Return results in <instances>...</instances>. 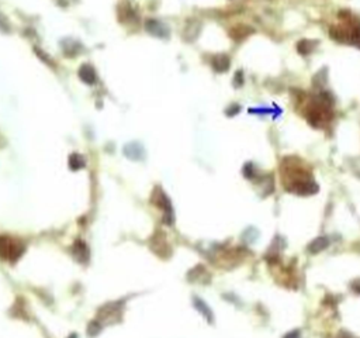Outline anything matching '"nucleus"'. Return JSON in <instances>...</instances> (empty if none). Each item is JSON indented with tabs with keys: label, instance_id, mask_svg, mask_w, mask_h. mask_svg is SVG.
Listing matches in <instances>:
<instances>
[{
	"label": "nucleus",
	"instance_id": "obj_1",
	"mask_svg": "<svg viewBox=\"0 0 360 338\" xmlns=\"http://www.w3.org/2000/svg\"><path fill=\"white\" fill-rule=\"evenodd\" d=\"M280 175L283 179V185L290 193L307 196L314 195L318 190L313 174L301 166V163L297 161L296 157L286 158L280 166Z\"/></svg>",
	"mask_w": 360,
	"mask_h": 338
},
{
	"label": "nucleus",
	"instance_id": "obj_2",
	"mask_svg": "<svg viewBox=\"0 0 360 338\" xmlns=\"http://www.w3.org/2000/svg\"><path fill=\"white\" fill-rule=\"evenodd\" d=\"M304 116L313 127L321 129V127H324L325 124L331 122L332 117H333L331 110V103L326 102L325 96H320L305 107Z\"/></svg>",
	"mask_w": 360,
	"mask_h": 338
},
{
	"label": "nucleus",
	"instance_id": "obj_3",
	"mask_svg": "<svg viewBox=\"0 0 360 338\" xmlns=\"http://www.w3.org/2000/svg\"><path fill=\"white\" fill-rule=\"evenodd\" d=\"M25 251V244L21 239L10 235H0V259L7 262L18 261Z\"/></svg>",
	"mask_w": 360,
	"mask_h": 338
},
{
	"label": "nucleus",
	"instance_id": "obj_4",
	"mask_svg": "<svg viewBox=\"0 0 360 338\" xmlns=\"http://www.w3.org/2000/svg\"><path fill=\"white\" fill-rule=\"evenodd\" d=\"M149 250L161 259H168L172 257V247L166 238V234L163 233L162 230H157L152 234V237L149 238Z\"/></svg>",
	"mask_w": 360,
	"mask_h": 338
},
{
	"label": "nucleus",
	"instance_id": "obj_5",
	"mask_svg": "<svg viewBox=\"0 0 360 338\" xmlns=\"http://www.w3.org/2000/svg\"><path fill=\"white\" fill-rule=\"evenodd\" d=\"M151 202L163 211V223L172 226L174 220L172 203H170V199L166 196V193L163 192L161 187H155V190L151 195Z\"/></svg>",
	"mask_w": 360,
	"mask_h": 338
},
{
	"label": "nucleus",
	"instance_id": "obj_6",
	"mask_svg": "<svg viewBox=\"0 0 360 338\" xmlns=\"http://www.w3.org/2000/svg\"><path fill=\"white\" fill-rule=\"evenodd\" d=\"M122 315V303L114 302V303H106L97 310V320L101 324H114L121 319Z\"/></svg>",
	"mask_w": 360,
	"mask_h": 338
},
{
	"label": "nucleus",
	"instance_id": "obj_7",
	"mask_svg": "<svg viewBox=\"0 0 360 338\" xmlns=\"http://www.w3.org/2000/svg\"><path fill=\"white\" fill-rule=\"evenodd\" d=\"M200 31H201V23L198 21L197 18H189L186 21L185 29H183L182 37L187 42H193L200 35Z\"/></svg>",
	"mask_w": 360,
	"mask_h": 338
},
{
	"label": "nucleus",
	"instance_id": "obj_8",
	"mask_svg": "<svg viewBox=\"0 0 360 338\" xmlns=\"http://www.w3.org/2000/svg\"><path fill=\"white\" fill-rule=\"evenodd\" d=\"M145 30L153 37H158V38H168L169 37V29L168 26H165L161 21L158 20H146L145 23Z\"/></svg>",
	"mask_w": 360,
	"mask_h": 338
},
{
	"label": "nucleus",
	"instance_id": "obj_9",
	"mask_svg": "<svg viewBox=\"0 0 360 338\" xmlns=\"http://www.w3.org/2000/svg\"><path fill=\"white\" fill-rule=\"evenodd\" d=\"M72 254L78 262L87 263L90 259V251L87 248L86 243H83L82 239H76L72 245Z\"/></svg>",
	"mask_w": 360,
	"mask_h": 338
},
{
	"label": "nucleus",
	"instance_id": "obj_10",
	"mask_svg": "<svg viewBox=\"0 0 360 338\" xmlns=\"http://www.w3.org/2000/svg\"><path fill=\"white\" fill-rule=\"evenodd\" d=\"M124 155L133 161H141L145 158V150L140 142H130L124 147Z\"/></svg>",
	"mask_w": 360,
	"mask_h": 338
},
{
	"label": "nucleus",
	"instance_id": "obj_11",
	"mask_svg": "<svg viewBox=\"0 0 360 338\" xmlns=\"http://www.w3.org/2000/svg\"><path fill=\"white\" fill-rule=\"evenodd\" d=\"M117 16H118V20L121 21L122 24H128L133 23L137 20V13L134 12V9L131 7L130 3H121L118 6V12H117Z\"/></svg>",
	"mask_w": 360,
	"mask_h": 338
},
{
	"label": "nucleus",
	"instance_id": "obj_12",
	"mask_svg": "<svg viewBox=\"0 0 360 338\" xmlns=\"http://www.w3.org/2000/svg\"><path fill=\"white\" fill-rule=\"evenodd\" d=\"M211 66H213V69H214L215 72L224 74V72H227V70L229 69V66H231V59H229V57H228L227 54H218V55H214V57L211 58Z\"/></svg>",
	"mask_w": 360,
	"mask_h": 338
},
{
	"label": "nucleus",
	"instance_id": "obj_13",
	"mask_svg": "<svg viewBox=\"0 0 360 338\" xmlns=\"http://www.w3.org/2000/svg\"><path fill=\"white\" fill-rule=\"evenodd\" d=\"M78 75L81 78L82 82H85L86 85H94L97 81V75H96V70L92 65L83 64L78 70Z\"/></svg>",
	"mask_w": 360,
	"mask_h": 338
},
{
	"label": "nucleus",
	"instance_id": "obj_14",
	"mask_svg": "<svg viewBox=\"0 0 360 338\" xmlns=\"http://www.w3.org/2000/svg\"><path fill=\"white\" fill-rule=\"evenodd\" d=\"M253 33V29L252 27H248V26H244V24H239V26H235L233 29L229 30V37L235 41H244L246 37H249L250 34Z\"/></svg>",
	"mask_w": 360,
	"mask_h": 338
},
{
	"label": "nucleus",
	"instance_id": "obj_15",
	"mask_svg": "<svg viewBox=\"0 0 360 338\" xmlns=\"http://www.w3.org/2000/svg\"><path fill=\"white\" fill-rule=\"evenodd\" d=\"M187 279L190 282H204V280H210V275L207 274L203 265H197L196 268H193L187 274ZM204 283H207V282H204Z\"/></svg>",
	"mask_w": 360,
	"mask_h": 338
},
{
	"label": "nucleus",
	"instance_id": "obj_16",
	"mask_svg": "<svg viewBox=\"0 0 360 338\" xmlns=\"http://www.w3.org/2000/svg\"><path fill=\"white\" fill-rule=\"evenodd\" d=\"M320 44V41L315 40H301L297 42V53L300 55L307 57L310 54L314 53V50L317 48V45Z\"/></svg>",
	"mask_w": 360,
	"mask_h": 338
},
{
	"label": "nucleus",
	"instance_id": "obj_17",
	"mask_svg": "<svg viewBox=\"0 0 360 338\" xmlns=\"http://www.w3.org/2000/svg\"><path fill=\"white\" fill-rule=\"evenodd\" d=\"M193 304H194V307L203 315V317L205 319V320L209 321V323H213L214 321V317H213V311L210 310V307L205 304V302L204 300H201L200 298H193Z\"/></svg>",
	"mask_w": 360,
	"mask_h": 338
},
{
	"label": "nucleus",
	"instance_id": "obj_18",
	"mask_svg": "<svg viewBox=\"0 0 360 338\" xmlns=\"http://www.w3.org/2000/svg\"><path fill=\"white\" fill-rule=\"evenodd\" d=\"M62 51H64L66 57L70 58V57H75L76 54L81 51V45H79V42L70 40V38H66V40L62 41Z\"/></svg>",
	"mask_w": 360,
	"mask_h": 338
},
{
	"label": "nucleus",
	"instance_id": "obj_19",
	"mask_svg": "<svg viewBox=\"0 0 360 338\" xmlns=\"http://www.w3.org/2000/svg\"><path fill=\"white\" fill-rule=\"evenodd\" d=\"M326 247H328V238L326 237H318V238L314 239L313 243L310 244L308 250H310V252L314 254V252H320V251H322Z\"/></svg>",
	"mask_w": 360,
	"mask_h": 338
},
{
	"label": "nucleus",
	"instance_id": "obj_20",
	"mask_svg": "<svg viewBox=\"0 0 360 338\" xmlns=\"http://www.w3.org/2000/svg\"><path fill=\"white\" fill-rule=\"evenodd\" d=\"M85 166V158L79 154H72L69 157V168L72 171H79Z\"/></svg>",
	"mask_w": 360,
	"mask_h": 338
},
{
	"label": "nucleus",
	"instance_id": "obj_21",
	"mask_svg": "<svg viewBox=\"0 0 360 338\" xmlns=\"http://www.w3.org/2000/svg\"><path fill=\"white\" fill-rule=\"evenodd\" d=\"M101 328H103V324L97 319H94V320H92L87 324V335L89 337H96V335L100 334Z\"/></svg>",
	"mask_w": 360,
	"mask_h": 338
},
{
	"label": "nucleus",
	"instance_id": "obj_22",
	"mask_svg": "<svg viewBox=\"0 0 360 338\" xmlns=\"http://www.w3.org/2000/svg\"><path fill=\"white\" fill-rule=\"evenodd\" d=\"M244 85V72L242 70H238L235 74V78H234V86L235 88H241Z\"/></svg>",
	"mask_w": 360,
	"mask_h": 338
},
{
	"label": "nucleus",
	"instance_id": "obj_23",
	"mask_svg": "<svg viewBox=\"0 0 360 338\" xmlns=\"http://www.w3.org/2000/svg\"><path fill=\"white\" fill-rule=\"evenodd\" d=\"M0 31L3 33H10V26L7 23V20L3 16H0Z\"/></svg>",
	"mask_w": 360,
	"mask_h": 338
},
{
	"label": "nucleus",
	"instance_id": "obj_24",
	"mask_svg": "<svg viewBox=\"0 0 360 338\" xmlns=\"http://www.w3.org/2000/svg\"><path fill=\"white\" fill-rule=\"evenodd\" d=\"M239 111V106H237V105H233L229 109L227 110V114L228 116H234V114H237Z\"/></svg>",
	"mask_w": 360,
	"mask_h": 338
},
{
	"label": "nucleus",
	"instance_id": "obj_25",
	"mask_svg": "<svg viewBox=\"0 0 360 338\" xmlns=\"http://www.w3.org/2000/svg\"><path fill=\"white\" fill-rule=\"evenodd\" d=\"M68 338H78V335H76V334H70Z\"/></svg>",
	"mask_w": 360,
	"mask_h": 338
}]
</instances>
